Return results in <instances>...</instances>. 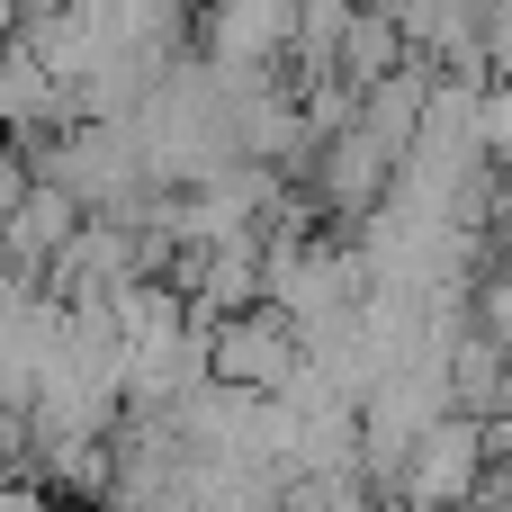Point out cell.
Here are the masks:
<instances>
[{"label":"cell","instance_id":"3","mask_svg":"<svg viewBox=\"0 0 512 512\" xmlns=\"http://www.w3.org/2000/svg\"><path fill=\"white\" fill-rule=\"evenodd\" d=\"M81 225H90V216H81V198H63L54 180H36V189H27V207L0 225V270H9V279H54V261L81 243Z\"/></svg>","mask_w":512,"mask_h":512},{"label":"cell","instance_id":"4","mask_svg":"<svg viewBox=\"0 0 512 512\" xmlns=\"http://www.w3.org/2000/svg\"><path fill=\"white\" fill-rule=\"evenodd\" d=\"M486 162H504V171H512V81L486 90Z\"/></svg>","mask_w":512,"mask_h":512},{"label":"cell","instance_id":"1","mask_svg":"<svg viewBox=\"0 0 512 512\" xmlns=\"http://www.w3.org/2000/svg\"><path fill=\"white\" fill-rule=\"evenodd\" d=\"M486 477H495V459H486V423L450 414V423L405 459L396 512H468V504H486Z\"/></svg>","mask_w":512,"mask_h":512},{"label":"cell","instance_id":"2","mask_svg":"<svg viewBox=\"0 0 512 512\" xmlns=\"http://www.w3.org/2000/svg\"><path fill=\"white\" fill-rule=\"evenodd\" d=\"M297 369H306V342H297V324L279 306H252V315L216 324V387H234V396H288Z\"/></svg>","mask_w":512,"mask_h":512}]
</instances>
